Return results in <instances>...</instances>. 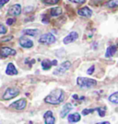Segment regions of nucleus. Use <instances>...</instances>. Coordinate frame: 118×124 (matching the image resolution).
Instances as JSON below:
<instances>
[{
	"mask_svg": "<svg viewBox=\"0 0 118 124\" xmlns=\"http://www.w3.org/2000/svg\"><path fill=\"white\" fill-rule=\"evenodd\" d=\"M65 98V94L62 89H54L52 91V93L48 95L46 98H44V101L52 105H57L60 104Z\"/></svg>",
	"mask_w": 118,
	"mask_h": 124,
	"instance_id": "1",
	"label": "nucleus"
},
{
	"mask_svg": "<svg viewBox=\"0 0 118 124\" xmlns=\"http://www.w3.org/2000/svg\"><path fill=\"white\" fill-rule=\"evenodd\" d=\"M77 83L82 88H91V87H93L97 85L96 80L86 78V77H79L77 80Z\"/></svg>",
	"mask_w": 118,
	"mask_h": 124,
	"instance_id": "2",
	"label": "nucleus"
},
{
	"mask_svg": "<svg viewBox=\"0 0 118 124\" xmlns=\"http://www.w3.org/2000/svg\"><path fill=\"white\" fill-rule=\"evenodd\" d=\"M55 41V37L53 35L52 33H46L41 36L39 39V42L43 44H52Z\"/></svg>",
	"mask_w": 118,
	"mask_h": 124,
	"instance_id": "3",
	"label": "nucleus"
},
{
	"mask_svg": "<svg viewBox=\"0 0 118 124\" xmlns=\"http://www.w3.org/2000/svg\"><path fill=\"white\" fill-rule=\"evenodd\" d=\"M70 65H71L70 62H62L61 64H60V65H59V66L57 67L56 69L54 71V75H63L65 72H66V70H68V69H69Z\"/></svg>",
	"mask_w": 118,
	"mask_h": 124,
	"instance_id": "4",
	"label": "nucleus"
},
{
	"mask_svg": "<svg viewBox=\"0 0 118 124\" xmlns=\"http://www.w3.org/2000/svg\"><path fill=\"white\" fill-rule=\"evenodd\" d=\"M19 94V91L16 88H8L5 92L3 98L5 100H9V99H12V98H16L18 95Z\"/></svg>",
	"mask_w": 118,
	"mask_h": 124,
	"instance_id": "5",
	"label": "nucleus"
},
{
	"mask_svg": "<svg viewBox=\"0 0 118 124\" xmlns=\"http://www.w3.org/2000/svg\"><path fill=\"white\" fill-rule=\"evenodd\" d=\"M26 105H27L26 99L22 98V99H19V100L15 101L14 103H12V104L10 105V108H13L17 109V110H22V109H24V108H26Z\"/></svg>",
	"mask_w": 118,
	"mask_h": 124,
	"instance_id": "6",
	"label": "nucleus"
},
{
	"mask_svg": "<svg viewBox=\"0 0 118 124\" xmlns=\"http://www.w3.org/2000/svg\"><path fill=\"white\" fill-rule=\"evenodd\" d=\"M16 51L9 47H3L0 49V58H6L9 55H15Z\"/></svg>",
	"mask_w": 118,
	"mask_h": 124,
	"instance_id": "7",
	"label": "nucleus"
},
{
	"mask_svg": "<svg viewBox=\"0 0 118 124\" xmlns=\"http://www.w3.org/2000/svg\"><path fill=\"white\" fill-rule=\"evenodd\" d=\"M20 13H21V7L18 4L11 6L9 9V14L11 16H18Z\"/></svg>",
	"mask_w": 118,
	"mask_h": 124,
	"instance_id": "8",
	"label": "nucleus"
},
{
	"mask_svg": "<svg viewBox=\"0 0 118 124\" xmlns=\"http://www.w3.org/2000/svg\"><path fill=\"white\" fill-rule=\"evenodd\" d=\"M79 38V34L77 33V32H75V31H73V32H70L68 35L66 36V38L64 39V43L65 44H68V43H71V42H73L74 40H76L77 39Z\"/></svg>",
	"mask_w": 118,
	"mask_h": 124,
	"instance_id": "9",
	"label": "nucleus"
},
{
	"mask_svg": "<svg viewBox=\"0 0 118 124\" xmlns=\"http://www.w3.org/2000/svg\"><path fill=\"white\" fill-rule=\"evenodd\" d=\"M19 44L24 48H31L33 46V42H32V40H31L26 37H21L19 39Z\"/></svg>",
	"mask_w": 118,
	"mask_h": 124,
	"instance_id": "10",
	"label": "nucleus"
},
{
	"mask_svg": "<svg viewBox=\"0 0 118 124\" xmlns=\"http://www.w3.org/2000/svg\"><path fill=\"white\" fill-rule=\"evenodd\" d=\"M78 14H79V16H81V17L90 18V17H91V16L92 15V11L90 8H89L85 7V8H82L79 9V11H78Z\"/></svg>",
	"mask_w": 118,
	"mask_h": 124,
	"instance_id": "11",
	"label": "nucleus"
},
{
	"mask_svg": "<svg viewBox=\"0 0 118 124\" xmlns=\"http://www.w3.org/2000/svg\"><path fill=\"white\" fill-rule=\"evenodd\" d=\"M44 118V121H45L46 124H54V121H55L54 118L53 117L52 111H47V112H45Z\"/></svg>",
	"mask_w": 118,
	"mask_h": 124,
	"instance_id": "12",
	"label": "nucleus"
},
{
	"mask_svg": "<svg viewBox=\"0 0 118 124\" xmlns=\"http://www.w3.org/2000/svg\"><path fill=\"white\" fill-rule=\"evenodd\" d=\"M72 108H73L72 104H70V103H67V104H66L65 106L63 107L61 112H60V116H61V118H65V117H66V116L69 113V111L71 110Z\"/></svg>",
	"mask_w": 118,
	"mask_h": 124,
	"instance_id": "13",
	"label": "nucleus"
},
{
	"mask_svg": "<svg viewBox=\"0 0 118 124\" xmlns=\"http://www.w3.org/2000/svg\"><path fill=\"white\" fill-rule=\"evenodd\" d=\"M6 73H7V75H17L18 71L17 69H16V67H15V65H14L13 63L10 62V63L8 64V66H7Z\"/></svg>",
	"mask_w": 118,
	"mask_h": 124,
	"instance_id": "14",
	"label": "nucleus"
},
{
	"mask_svg": "<svg viewBox=\"0 0 118 124\" xmlns=\"http://www.w3.org/2000/svg\"><path fill=\"white\" fill-rule=\"evenodd\" d=\"M81 119V117L79 113H74V114H70L68 116V121L71 123H74V122H78Z\"/></svg>",
	"mask_w": 118,
	"mask_h": 124,
	"instance_id": "15",
	"label": "nucleus"
},
{
	"mask_svg": "<svg viewBox=\"0 0 118 124\" xmlns=\"http://www.w3.org/2000/svg\"><path fill=\"white\" fill-rule=\"evenodd\" d=\"M115 53H116V46L112 45V46H110L109 48L107 49V52H106L105 56H106V57H112Z\"/></svg>",
	"mask_w": 118,
	"mask_h": 124,
	"instance_id": "16",
	"label": "nucleus"
},
{
	"mask_svg": "<svg viewBox=\"0 0 118 124\" xmlns=\"http://www.w3.org/2000/svg\"><path fill=\"white\" fill-rule=\"evenodd\" d=\"M62 13V9L60 8H54L50 10V14L52 17H57L59 15H61Z\"/></svg>",
	"mask_w": 118,
	"mask_h": 124,
	"instance_id": "17",
	"label": "nucleus"
},
{
	"mask_svg": "<svg viewBox=\"0 0 118 124\" xmlns=\"http://www.w3.org/2000/svg\"><path fill=\"white\" fill-rule=\"evenodd\" d=\"M38 33H39L38 30H25V31H23V34L28 36H36Z\"/></svg>",
	"mask_w": 118,
	"mask_h": 124,
	"instance_id": "18",
	"label": "nucleus"
},
{
	"mask_svg": "<svg viewBox=\"0 0 118 124\" xmlns=\"http://www.w3.org/2000/svg\"><path fill=\"white\" fill-rule=\"evenodd\" d=\"M42 67L44 70H49L52 67V62L49 60H44L42 62Z\"/></svg>",
	"mask_w": 118,
	"mask_h": 124,
	"instance_id": "19",
	"label": "nucleus"
},
{
	"mask_svg": "<svg viewBox=\"0 0 118 124\" xmlns=\"http://www.w3.org/2000/svg\"><path fill=\"white\" fill-rule=\"evenodd\" d=\"M109 100L111 102H113L114 104H117L118 103V93L117 92H115L114 93L113 95H111L109 97Z\"/></svg>",
	"mask_w": 118,
	"mask_h": 124,
	"instance_id": "20",
	"label": "nucleus"
},
{
	"mask_svg": "<svg viewBox=\"0 0 118 124\" xmlns=\"http://www.w3.org/2000/svg\"><path fill=\"white\" fill-rule=\"evenodd\" d=\"M106 6L108 8H115L118 6V0H111L108 3H106Z\"/></svg>",
	"mask_w": 118,
	"mask_h": 124,
	"instance_id": "21",
	"label": "nucleus"
},
{
	"mask_svg": "<svg viewBox=\"0 0 118 124\" xmlns=\"http://www.w3.org/2000/svg\"><path fill=\"white\" fill-rule=\"evenodd\" d=\"M44 4L47 5H55L59 2V0H42Z\"/></svg>",
	"mask_w": 118,
	"mask_h": 124,
	"instance_id": "22",
	"label": "nucleus"
},
{
	"mask_svg": "<svg viewBox=\"0 0 118 124\" xmlns=\"http://www.w3.org/2000/svg\"><path fill=\"white\" fill-rule=\"evenodd\" d=\"M94 110H97L98 112H99V115H100V117H104L105 109L101 108H94Z\"/></svg>",
	"mask_w": 118,
	"mask_h": 124,
	"instance_id": "23",
	"label": "nucleus"
},
{
	"mask_svg": "<svg viewBox=\"0 0 118 124\" xmlns=\"http://www.w3.org/2000/svg\"><path fill=\"white\" fill-rule=\"evenodd\" d=\"M5 33H7V28H5L4 25H2L0 23V35L1 34H5Z\"/></svg>",
	"mask_w": 118,
	"mask_h": 124,
	"instance_id": "24",
	"label": "nucleus"
},
{
	"mask_svg": "<svg viewBox=\"0 0 118 124\" xmlns=\"http://www.w3.org/2000/svg\"><path fill=\"white\" fill-rule=\"evenodd\" d=\"M94 111V109H89V108H86L82 111V114L83 115H87V114H90V113H92Z\"/></svg>",
	"mask_w": 118,
	"mask_h": 124,
	"instance_id": "25",
	"label": "nucleus"
},
{
	"mask_svg": "<svg viewBox=\"0 0 118 124\" xmlns=\"http://www.w3.org/2000/svg\"><path fill=\"white\" fill-rule=\"evenodd\" d=\"M69 1L73 3H77V4H83L86 0H69Z\"/></svg>",
	"mask_w": 118,
	"mask_h": 124,
	"instance_id": "26",
	"label": "nucleus"
},
{
	"mask_svg": "<svg viewBox=\"0 0 118 124\" xmlns=\"http://www.w3.org/2000/svg\"><path fill=\"white\" fill-rule=\"evenodd\" d=\"M9 0H0V8H2L3 6L7 4V3H9Z\"/></svg>",
	"mask_w": 118,
	"mask_h": 124,
	"instance_id": "27",
	"label": "nucleus"
},
{
	"mask_svg": "<svg viewBox=\"0 0 118 124\" xmlns=\"http://www.w3.org/2000/svg\"><path fill=\"white\" fill-rule=\"evenodd\" d=\"M94 68H95V66H94V65H92L91 67V68H89V69H88V74H89V75H91V74H93V71H94Z\"/></svg>",
	"mask_w": 118,
	"mask_h": 124,
	"instance_id": "28",
	"label": "nucleus"
},
{
	"mask_svg": "<svg viewBox=\"0 0 118 124\" xmlns=\"http://www.w3.org/2000/svg\"><path fill=\"white\" fill-rule=\"evenodd\" d=\"M14 22H15V20H14L13 18H9V19L7 20V24H8V25H12Z\"/></svg>",
	"mask_w": 118,
	"mask_h": 124,
	"instance_id": "29",
	"label": "nucleus"
},
{
	"mask_svg": "<svg viewBox=\"0 0 118 124\" xmlns=\"http://www.w3.org/2000/svg\"><path fill=\"white\" fill-rule=\"evenodd\" d=\"M11 39H12V36H9V37H5V38H3L2 40H3V41H6V40H11Z\"/></svg>",
	"mask_w": 118,
	"mask_h": 124,
	"instance_id": "30",
	"label": "nucleus"
},
{
	"mask_svg": "<svg viewBox=\"0 0 118 124\" xmlns=\"http://www.w3.org/2000/svg\"><path fill=\"white\" fill-rule=\"evenodd\" d=\"M43 22L44 23H46V24H47V23H49V18H43Z\"/></svg>",
	"mask_w": 118,
	"mask_h": 124,
	"instance_id": "31",
	"label": "nucleus"
},
{
	"mask_svg": "<svg viewBox=\"0 0 118 124\" xmlns=\"http://www.w3.org/2000/svg\"><path fill=\"white\" fill-rule=\"evenodd\" d=\"M56 64H57V61L56 60H54L52 62V65H56Z\"/></svg>",
	"mask_w": 118,
	"mask_h": 124,
	"instance_id": "32",
	"label": "nucleus"
},
{
	"mask_svg": "<svg viewBox=\"0 0 118 124\" xmlns=\"http://www.w3.org/2000/svg\"><path fill=\"white\" fill-rule=\"evenodd\" d=\"M26 62H29V61H26ZM31 63H34V62H35V61H34V60H31Z\"/></svg>",
	"mask_w": 118,
	"mask_h": 124,
	"instance_id": "33",
	"label": "nucleus"
}]
</instances>
